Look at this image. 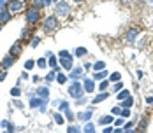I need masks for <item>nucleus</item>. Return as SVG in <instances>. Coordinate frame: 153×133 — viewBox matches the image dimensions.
Instances as JSON below:
<instances>
[{
	"mask_svg": "<svg viewBox=\"0 0 153 133\" xmlns=\"http://www.w3.org/2000/svg\"><path fill=\"white\" fill-rule=\"evenodd\" d=\"M146 126H148V118H143V119H141V123L137 125V130H139V132H144V130H146Z\"/></svg>",
	"mask_w": 153,
	"mask_h": 133,
	"instance_id": "nucleus-17",
	"label": "nucleus"
},
{
	"mask_svg": "<svg viewBox=\"0 0 153 133\" xmlns=\"http://www.w3.org/2000/svg\"><path fill=\"white\" fill-rule=\"evenodd\" d=\"M90 118H92V110H86V112H79L78 114V119L79 121H85V123L90 121Z\"/></svg>",
	"mask_w": 153,
	"mask_h": 133,
	"instance_id": "nucleus-13",
	"label": "nucleus"
},
{
	"mask_svg": "<svg viewBox=\"0 0 153 133\" xmlns=\"http://www.w3.org/2000/svg\"><path fill=\"white\" fill-rule=\"evenodd\" d=\"M53 2H60V0H53Z\"/></svg>",
	"mask_w": 153,
	"mask_h": 133,
	"instance_id": "nucleus-53",
	"label": "nucleus"
},
{
	"mask_svg": "<svg viewBox=\"0 0 153 133\" xmlns=\"http://www.w3.org/2000/svg\"><path fill=\"white\" fill-rule=\"evenodd\" d=\"M146 103H153V96H148V98H146Z\"/></svg>",
	"mask_w": 153,
	"mask_h": 133,
	"instance_id": "nucleus-48",
	"label": "nucleus"
},
{
	"mask_svg": "<svg viewBox=\"0 0 153 133\" xmlns=\"http://www.w3.org/2000/svg\"><path fill=\"white\" fill-rule=\"evenodd\" d=\"M111 132H115V130H113V126H107V128H104V133H111Z\"/></svg>",
	"mask_w": 153,
	"mask_h": 133,
	"instance_id": "nucleus-44",
	"label": "nucleus"
},
{
	"mask_svg": "<svg viewBox=\"0 0 153 133\" xmlns=\"http://www.w3.org/2000/svg\"><path fill=\"white\" fill-rule=\"evenodd\" d=\"M0 30H2V23H0Z\"/></svg>",
	"mask_w": 153,
	"mask_h": 133,
	"instance_id": "nucleus-54",
	"label": "nucleus"
},
{
	"mask_svg": "<svg viewBox=\"0 0 153 133\" xmlns=\"http://www.w3.org/2000/svg\"><path fill=\"white\" fill-rule=\"evenodd\" d=\"M65 118H67L69 121H72V119H74V114L70 112V109H65Z\"/></svg>",
	"mask_w": 153,
	"mask_h": 133,
	"instance_id": "nucleus-29",
	"label": "nucleus"
},
{
	"mask_svg": "<svg viewBox=\"0 0 153 133\" xmlns=\"http://www.w3.org/2000/svg\"><path fill=\"white\" fill-rule=\"evenodd\" d=\"M48 65H49L51 68H56V70H58V67H56V58H55V56H51V60L48 61Z\"/></svg>",
	"mask_w": 153,
	"mask_h": 133,
	"instance_id": "nucleus-21",
	"label": "nucleus"
},
{
	"mask_svg": "<svg viewBox=\"0 0 153 133\" xmlns=\"http://www.w3.org/2000/svg\"><path fill=\"white\" fill-rule=\"evenodd\" d=\"M56 81H58V82H60V84H63V82H65V81H67V77H65V75H63V74H58V75H56Z\"/></svg>",
	"mask_w": 153,
	"mask_h": 133,
	"instance_id": "nucleus-28",
	"label": "nucleus"
},
{
	"mask_svg": "<svg viewBox=\"0 0 153 133\" xmlns=\"http://www.w3.org/2000/svg\"><path fill=\"white\" fill-rule=\"evenodd\" d=\"M7 4H9V0H0V7H2V9H4Z\"/></svg>",
	"mask_w": 153,
	"mask_h": 133,
	"instance_id": "nucleus-43",
	"label": "nucleus"
},
{
	"mask_svg": "<svg viewBox=\"0 0 153 133\" xmlns=\"http://www.w3.org/2000/svg\"><path fill=\"white\" fill-rule=\"evenodd\" d=\"M33 65H35V63H33V60H28V61L25 63V70H30V68H33Z\"/></svg>",
	"mask_w": 153,
	"mask_h": 133,
	"instance_id": "nucleus-26",
	"label": "nucleus"
},
{
	"mask_svg": "<svg viewBox=\"0 0 153 133\" xmlns=\"http://www.w3.org/2000/svg\"><path fill=\"white\" fill-rule=\"evenodd\" d=\"M11 18H12V14H11L9 9H0V23L2 25L7 23V21H11Z\"/></svg>",
	"mask_w": 153,
	"mask_h": 133,
	"instance_id": "nucleus-6",
	"label": "nucleus"
},
{
	"mask_svg": "<svg viewBox=\"0 0 153 133\" xmlns=\"http://www.w3.org/2000/svg\"><path fill=\"white\" fill-rule=\"evenodd\" d=\"M107 96H109L107 93H100V95H97V96L93 98V103H99V102H104V100H106Z\"/></svg>",
	"mask_w": 153,
	"mask_h": 133,
	"instance_id": "nucleus-18",
	"label": "nucleus"
},
{
	"mask_svg": "<svg viewBox=\"0 0 153 133\" xmlns=\"http://www.w3.org/2000/svg\"><path fill=\"white\" fill-rule=\"evenodd\" d=\"M136 37H137V30H129L127 35H125V40H127V42H134Z\"/></svg>",
	"mask_w": 153,
	"mask_h": 133,
	"instance_id": "nucleus-11",
	"label": "nucleus"
},
{
	"mask_svg": "<svg viewBox=\"0 0 153 133\" xmlns=\"http://www.w3.org/2000/svg\"><path fill=\"white\" fill-rule=\"evenodd\" d=\"M42 2H44V5H51V2H53V0H42Z\"/></svg>",
	"mask_w": 153,
	"mask_h": 133,
	"instance_id": "nucleus-50",
	"label": "nucleus"
},
{
	"mask_svg": "<svg viewBox=\"0 0 153 133\" xmlns=\"http://www.w3.org/2000/svg\"><path fill=\"white\" fill-rule=\"evenodd\" d=\"M25 7H26V0H9V4H7V9L11 11V14L21 12Z\"/></svg>",
	"mask_w": 153,
	"mask_h": 133,
	"instance_id": "nucleus-3",
	"label": "nucleus"
},
{
	"mask_svg": "<svg viewBox=\"0 0 153 133\" xmlns=\"http://www.w3.org/2000/svg\"><path fill=\"white\" fill-rule=\"evenodd\" d=\"M69 132L70 133H78L79 132V128H78V126H69Z\"/></svg>",
	"mask_w": 153,
	"mask_h": 133,
	"instance_id": "nucleus-40",
	"label": "nucleus"
},
{
	"mask_svg": "<svg viewBox=\"0 0 153 133\" xmlns=\"http://www.w3.org/2000/svg\"><path fill=\"white\" fill-rule=\"evenodd\" d=\"M93 130H95V126H93V125H92V123H88V125H86V126H85V130H83V132H93Z\"/></svg>",
	"mask_w": 153,
	"mask_h": 133,
	"instance_id": "nucleus-36",
	"label": "nucleus"
},
{
	"mask_svg": "<svg viewBox=\"0 0 153 133\" xmlns=\"http://www.w3.org/2000/svg\"><path fill=\"white\" fill-rule=\"evenodd\" d=\"M2 68H4V67H2V63H0V72H2Z\"/></svg>",
	"mask_w": 153,
	"mask_h": 133,
	"instance_id": "nucleus-52",
	"label": "nucleus"
},
{
	"mask_svg": "<svg viewBox=\"0 0 153 133\" xmlns=\"http://www.w3.org/2000/svg\"><path fill=\"white\" fill-rule=\"evenodd\" d=\"M107 86H109V84H107V81H102V82H100V89H106Z\"/></svg>",
	"mask_w": 153,
	"mask_h": 133,
	"instance_id": "nucleus-41",
	"label": "nucleus"
},
{
	"mask_svg": "<svg viewBox=\"0 0 153 133\" xmlns=\"http://www.w3.org/2000/svg\"><path fill=\"white\" fill-rule=\"evenodd\" d=\"M12 63H14V56H12V54H7V56L4 58V61H2V67H4V68H9Z\"/></svg>",
	"mask_w": 153,
	"mask_h": 133,
	"instance_id": "nucleus-10",
	"label": "nucleus"
},
{
	"mask_svg": "<svg viewBox=\"0 0 153 133\" xmlns=\"http://www.w3.org/2000/svg\"><path fill=\"white\" fill-rule=\"evenodd\" d=\"M113 112H115V114H122V110H120L118 107H115V109H113Z\"/></svg>",
	"mask_w": 153,
	"mask_h": 133,
	"instance_id": "nucleus-47",
	"label": "nucleus"
},
{
	"mask_svg": "<svg viewBox=\"0 0 153 133\" xmlns=\"http://www.w3.org/2000/svg\"><path fill=\"white\" fill-rule=\"evenodd\" d=\"M42 28H44V32H46V33L55 32V30L58 28V19H56V14L44 18V21H42Z\"/></svg>",
	"mask_w": 153,
	"mask_h": 133,
	"instance_id": "nucleus-1",
	"label": "nucleus"
},
{
	"mask_svg": "<svg viewBox=\"0 0 153 133\" xmlns=\"http://www.w3.org/2000/svg\"><path fill=\"white\" fill-rule=\"evenodd\" d=\"M11 95L18 96V95H21V89H19V88H12V89H11Z\"/></svg>",
	"mask_w": 153,
	"mask_h": 133,
	"instance_id": "nucleus-38",
	"label": "nucleus"
},
{
	"mask_svg": "<svg viewBox=\"0 0 153 133\" xmlns=\"http://www.w3.org/2000/svg\"><path fill=\"white\" fill-rule=\"evenodd\" d=\"M120 79H122V75H120L118 72H115V74L111 75V81H113V82H116V81H120Z\"/></svg>",
	"mask_w": 153,
	"mask_h": 133,
	"instance_id": "nucleus-33",
	"label": "nucleus"
},
{
	"mask_svg": "<svg viewBox=\"0 0 153 133\" xmlns=\"http://www.w3.org/2000/svg\"><path fill=\"white\" fill-rule=\"evenodd\" d=\"M127 96H129V91H127V89H125V91H118V98H120V100H125Z\"/></svg>",
	"mask_w": 153,
	"mask_h": 133,
	"instance_id": "nucleus-24",
	"label": "nucleus"
},
{
	"mask_svg": "<svg viewBox=\"0 0 153 133\" xmlns=\"http://www.w3.org/2000/svg\"><path fill=\"white\" fill-rule=\"evenodd\" d=\"M56 75H58V74H56V68H55L51 74H48V81H55V79H56Z\"/></svg>",
	"mask_w": 153,
	"mask_h": 133,
	"instance_id": "nucleus-27",
	"label": "nucleus"
},
{
	"mask_svg": "<svg viewBox=\"0 0 153 133\" xmlns=\"http://www.w3.org/2000/svg\"><path fill=\"white\" fill-rule=\"evenodd\" d=\"M120 89H122V82H120V81H116V84L113 86V91H115V93H118Z\"/></svg>",
	"mask_w": 153,
	"mask_h": 133,
	"instance_id": "nucleus-34",
	"label": "nucleus"
},
{
	"mask_svg": "<svg viewBox=\"0 0 153 133\" xmlns=\"http://www.w3.org/2000/svg\"><path fill=\"white\" fill-rule=\"evenodd\" d=\"M85 89L88 91V93H92V91H95V84H93V81H90V79H85Z\"/></svg>",
	"mask_w": 153,
	"mask_h": 133,
	"instance_id": "nucleus-14",
	"label": "nucleus"
},
{
	"mask_svg": "<svg viewBox=\"0 0 153 133\" xmlns=\"http://www.w3.org/2000/svg\"><path fill=\"white\" fill-rule=\"evenodd\" d=\"M37 96L48 100V96H49V89H48V88H39V89H37Z\"/></svg>",
	"mask_w": 153,
	"mask_h": 133,
	"instance_id": "nucleus-15",
	"label": "nucleus"
},
{
	"mask_svg": "<svg viewBox=\"0 0 153 133\" xmlns=\"http://www.w3.org/2000/svg\"><path fill=\"white\" fill-rule=\"evenodd\" d=\"M69 95H70L72 98H79V96H83V86H81L79 82H74V84L69 88Z\"/></svg>",
	"mask_w": 153,
	"mask_h": 133,
	"instance_id": "nucleus-5",
	"label": "nucleus"
},
{
	"mask_svg": "<svg viewBox=\"0 0 153 133\" xmlns=\"http://www.w3.org/2000/svg\"><path fill=\"white\" fill-rule=\"evenodd\" d=\"M44 103H46V100H44V98H41V96H39V98H32V100H30V107H32V109L41 107V105H44Z\"/></svg>",
	"mask_w": 153,
	"mask_h": 133,
	"instance_id": "nucleus-9",
	"label": "nucleus"
},
{
	"mask_svg": "<svg viewBox=\"0 0 153 133\" xmlns=\"http://www.w3.org/2000/svg\"><path fill=\"white\" fill-rule=\"evenodd\" d=\"M25 19L28 25H35L39 19H41V9H35V7H28L26 12H25Z\"/></svg>",
	"mask_w": 153,
	"mask_h": 133,
	"instance_id": "nucleus-2",
	"label": "nucleus"
},
{
	"mask_svg": "<svg viewBox=\"0 0 153 133\" xmlns=\"http://www.w3.org/2000/svg\"><path fill=\"white\" fill-rule=\"evenodd\" d=\"M39 42H41V39H39V37H33V39H32V42H30V46H32V47H35V46H39Z\"/></svg>",
	"mask_w": 153,
	"mask_h": 133,
	"instance_id": "nucleus-31",
	"label": "nucleus"
},
{
	"mask_svg": "<svg viewBox=\"0 0 153 133\" xmlns=\"http://www.w3.org/2000/svg\"><path fill=\"white\" fill-rule=\"evenodd\" d=\"M106 75H107V72H106V70H99V72H95L93 79H95V81H104V79H106Z\"/></svg>",
	"mask_w": 153,
	"mask_h": 133,
	"instance_id": "nucleus-16",
	"label": "nucleus"
},
{
	"mask_svg": "<svg viewBox=\"0 0 153 133\" xmlns=\"http://www.w3.org/2000/svg\"><path fill=\"white\" fill-rule=\"evenodd\" d=\"M60 63H62V67H63V68L70 70V68H72V56H65V58H62V60H60Z\"/></svg>",
	"mask_w": 153,
	"mask_h": 133,
	"instance_id": "nucleus-8",
	"label": "nucleus"
},
{
	"mask_svg": "<svg viewBox=\"0 0 153 133\" xmlns=\"http://www.w3.org/2000/svg\"><path fill=\"white\" fill-rule=\"evenodd\" d=\"M81 75H83V68H81V67L74 68V70H72V72L69 74V77H70V79H79Z\"/></svg>",
	"mask_w": 153,
	"mask_h": 133,
	"instance_id": "nucleus-12",
	"label": "nucleus"
},
{
	"mask_svg": "<svg viewBox=\"0 0 153 133\" xmlns=\"http://www.w3.org/2000/svg\"><path fill=\"white\" fill-rule=\"evenodd\" d=\"M32 7H35V9H42L44 7V2L42 0H33V5Z\"/></svg>",
	"mask_w": 153,
	"mask_h": 133,
	"instance_id": "nucleus-23",
	"label": "nucleus"
},
{
	"mask_svg": "<svg viewBox=\"0 0 153 133\" xmlns=\"http://www.w3.org/2000/svg\"><path fill=\"white\" fill-rule=\"evenodd\" d=\"M37 65H39L41 68H44V67H46L48 63H46V60H44V58H41V60H37Z\"/></svg>",
	"mask_w": 153,
	"mask_h": 133,
	"instance_id": "nucleus-37",
	"label": "nucleus"
},
{
	"mask_svg": "<svg viewBox=\"0 0 153 133\" xmlns=\"http://www.w3.org/2000/svg\"><path fill=\"white\" fill-rule=\"evenodd\" d=\"M130 116V110H129V107H123V110H122V118H129Z\"/></svg>",
	"mask_w": 153,
	"mask_h": 133,
	"instance_id": "nucleus-35",
	"label": "nucleus"
},
{
	"mask_svg": "<svg viewBox=\"0 0 153 133\" xmlns=\"http://www.w3.org/2000/svg\"><path fill=\"white\" fill-rule=\"evenodd\" d=\"M74 2H78V4H81V2H85V0H74Z\"/></svg>",
	"mask_w": 153,
	"mask_h": 133,
	"instance_id": "nucleus-51",
	"label": "nucleus"
},
{
	"mask_svg": "<svg viewBox=\"0 0 153 133\" xmlns=\"http://www.w3.org/2000/svg\"><path fill=\"white\" fill-rule=\"evenodd\" d=\"M7 132H14V125L9 123V125H7Z\"/></svg>",
	"mask_w": 153,
	"mask_h": 133,
	"instance_id": "nucleus-46",
	"label": "nucleus"
},
{
	"mask_svg": "<svg viewBox=\"0 0 153 133\" xmlns=\"http://www.w3.org/2000/svg\"><path fill=\"white\" fill-rule=\"evenodd\" d=\"M132 103H134V100H132L130 96H127V98L123 100V103H122V105H123V107H132Z\"/></svg>",
	"mask_w": 153,
	"mask_h": 133,
	"instance_id": "nucleus-20",
	"label": "nucleus"
},
{
	"mask_svg": "<svg viewBox=\"0 0 153 133\" xmlns=\"http://www.w3.org/2000/svg\"><path fill=\"white\" fill-rule=\"evenodd\" d=\"M69 12H70V7H69L67 2H56V5H55L56 16H69Z\"/></svg>",
	"mask_w": 153,
	"mask_h": 133,
	"instance_id": "nucleus-4",
	"label": "nucleus"
},
{
	"mask_svg": "<svg viewBox=\"0 0 153 133\" xmlns=\"http://www.w3.org/2000/svg\"><path fill=\"white\" fill-rule=\"evenodd\" d=\"M9 54H12L14 58H18V56L21 54V42H16V44L11 47V53H9Z\"/></svg>",
	"mask_w": 153,
	"mask_h": 133,
	"instance_id": "nucleus-7",
	"label": "nucleus"
},
{
	"mask_svg": "<svg viewBox=\"0 0 153 133\" xmlns=\"http://www.w3.org/2000/svg\"><path fill=\"white\" fill-rule=\"evenodd\" d=\"M58 56H60V58H65V56H70V54H69V51H65V49H63V51H60V54H58Z\"/></svg>",
	"mask_w": 153,
	"mask_h": 133,
	"instance_id": "nucleus-39",
	"label": "nucleus"
},
{
	"mask_svg": "<svg viewBox=\"0 0 153 133\" xmlns=\"http://www.w3.org/2000/svg\"><path fill=\"white\" fill-rule=\"evenodd\" d=\"M30 35H32V30H23L21 39H30Z\"/></svg>",
	"mask_w": 153,
	"mask_h": 133,
	"instance_id": "nucleus-25",
	"label": "nucleus"
},
{
	"mask_svg": "<svg viewBox=\"0 0 153 133\" xmlns=\"http://www.w3.org/2000/svg\"><path fill=\"white\" fill-rule=\"evenodd\" d=\"M4 79H5V74H4V72H0V82H2Z\"/></svg>",
	"mask_w": 153,
	"mask_h": 133,
	"instance_id": "nucleus-49",
	"label": "nucleus"
},
{
	"mask_svg": "<svg viewBox=\"0 0 153 133\" xmlns=\"http://www.w3.org/2000/svg\"><path fill=\"white\" fill-rule=\"evenodd\" d=\"M111 121H113V118H111V116H104V118H100V119H99V123H100V125H109Z\"/></svg>",
	"mask_w": 153,
	"mask_h": 133,
	"instance_id": "nucleus-19",
	"label": "nucleus"
},
{
	"mask_svg": "<svg viewBox=\"0 0 153 133\" xmlns=\"http://www.w3.org/2000/svg\"><path fill=\"white\" fill-rule=\"evenodd\" d=\"M12 103H14V105H16V107H18V109H21V102H19V100H14V102H12Z\"/></svg>",
	"mask_w": 153,
	"mask_h": 133,
	"instance_id": "nucleus-45",
	"label": "nucleus"
},
{
	"mask_svg": "<svg viewBox=\"0 0 153 133\" xmlns=\"http://www.w3.org/2000/svg\"><path fill=\"white\" fill-rule=\"evenodd\" d=\"M76 54H78V56H85V54H86V49H85V47H78Z\"/></svg>",
	"mask_w": 153,
	"mask_h": 133,
	"instance_id": "nucleus-32",
	"label": "nucleus"
},
{
	"mask_svg": "<svg viewBox=\"0 0 153 133\" xmlns=\"http://www.w3.org/2000/svg\"><path fill=\"white\" fill-rule=\"evenodd\" d=\"M104 67H106V65H104V61H97V63L93 65V68H95V72H97V70H104Z\"/></svg>",
	"mask_w": 153,
	"mask_h": 133,
	"instance_id": "nucleus-22",
	"label": "nucleus"
},
{
	"mask_svg": "<svg viewBox=\"0 0 153 133\" xmlns=\"http://www.w3.org/2000/svg\"><path fill=\"white\" fill-rule=\"evenodd\" d=\"M55 121H56V125H63V118H62V114H55Z\"/></svg>",
	"mask_w": 153,
	"mask_h": 133,
	"instance_id": "nucleus-30",
	"label": "nucleus"
},
{
	"mask_svg": "<svg viewBox=\"0 0 153 133\" xmlns=\"http://www.w3.org/2000/svg\"><path fill=\"white\" fill-rule=\"evenodd\" d=\"M60 109H62V110H65V109H69V105H67L65 102H60Z\"/></svg>",
	"mask_w": 153,
	"mask_h": 133,
	"instance_id": "nucleus-42",
	"label": "nucleus"
}]
</instances>
